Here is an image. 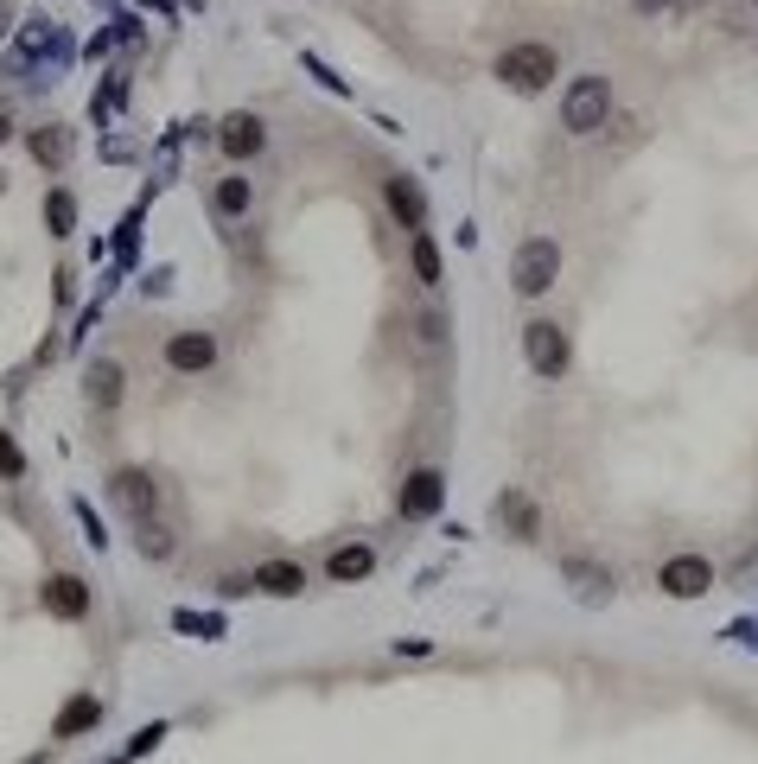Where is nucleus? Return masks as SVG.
<instances>
[{
  "label": "nucleus",
  "mask_w": 758,
  "mask_h": 764,
  "mask_svg": "<svg viewBox=\"0 0 758 764\" xmlns=\"http://www.w3.org/2000/svg\"><path fill=\"white\" fill-rule=\"evenodd\" d=\"M26 147H32V160L39 166H71V128H58V121H45V128H32L26 134Z\"/></svg>",
  "instance_id": "nucleus-15"
},
{
  "label": "nucleus",
  "mask_w": 758,
  "mask_h": 764,
  "mask_svg": "<svg viewBox=\"0 0 758 764\" xmlns=\"http://www.w3.org/2000/svg\"><path fill=\"white\" fill-rule=\"evenodd\" d=\"M612 115V83L606 77H574L561 96V128L567 134H599Z\"/></svg>",
  "instance_id": "nucleus-2"
},
{
  "label": "nucleus",
  "mask_w": 758,
  "mask_h": 764,
  "mask_svg": "<svg viewBox=\"0 0 758 764\" xmlns=\"http://www.w3.org/2000/svg\"><path fill=\"white\" fill-rule=\"evenodd\" d=\"M45 223H51V236H71V223H77V198H71V191H51V198H45Z\"/></svg>",
  "instance_id": "nucleus-21"
},
{
  "label": "nucleus",
  "mask_w": 758,
  "mask_h": 764,
  "mask_svg": "<svg viewBox=\"0 0 758 764\" xmlns=\"http://www.w3.org/2000/svg\"><path fill=\"white\" fill-rule=\"evenodd\" d=\"M249 204H255V191H249V179H243V172L217 179V191H211V211H217V217H243Z\"/></svg>",
  "instance_id": "nucleus-19"
},
{
  "label": "nucleus",
  "mask_w": 758,
  "mask_h": 764,
  "mask_svg": "<svg viewBox=\"0 0 758 764\" xmlns=\"http://www.w3.org/2000/svg\"><path fill=\"white\" fill-rule=\"evenodd\" d=\"M90 726H102V701H96V694H77V701H64V714H58V726H51V733H58V739H77V733H90Z\"/></svg>",
  "instance_id": "nucleus-18"
},
{
  "label": "nucleus",
  "mask_w": 758,
  "mask_h": 764,
  "mask_svg": "<svg viewBox=\"0 0 758 764\" xmlns=\"http://www.w3.org/2000/svg\"><path fill=\"white\" fill-rule=\"evenodd\" d=\"M561 580L574 586L587 605H599V599H612V567H599V561H587V554H567L561 561Z\"/></svg>",
  "instance_id": "nucleus-10"
},
{
  "label": "nucleus",
  "mask_w": 758,
  "mask_h": 764,
  "mask_svg": "<svg viewBox=\"0 0 758 764\" xmlns=\"http://www.w3.org/2000/svg\"><path fill=\"white\" fill-rule=\"evenodd\" d=\"M523 357H529V370H536V376L555 382L567 370V357H574V344H567V332L555 319H529L523 325Z\"/></svg>",
  "instance_id": "nucleus-4"
},
{
  "label": "nucleus",
  "mask_w": 758,
  "mask_h": 764,
  "mask_svg": "<svg viewBox=\"0 0 758 764\" xmlns=\"http://www.w3.org/2000/svg\"><path fill=\"white\" fill-rule=\"evenodd\" d=\"M300 586H306L300 561H262L255 567V593H268V599H300Z\"/></svg>",
  "instance_id": "nucleus-14"
},
{
  "label": "nucleus",
  "mask_w": 758,
  "mask_h": 764,
  "mask_svg": "<svg viewBox=\"0 0 758 764\" xmlns=\"http://www.w3.org/2000/svg\"><path fill=\"white\" fill-rule=\"evenodd\" d=\"M39 605L51 618H83L90 612V586H83L77 573H51V580L39 586Z\"/></svg>",
  "instance_id": "nucleus-9"
},
{
  "label": "nucleus",
  "mask_w": 758,
  "mask_h": 764,
  "mask_svg": "<svg viewBox=\"0 0 758 764\" xmlns=\"http://www.w3.org/2000/svg\"><path fill=\"white\" fill-rule=\"evenodd\" d=\"M7 20H13V0H0V39H7Z\"/></svg>",
  "instance_id": "nucleus-25"
},
{
  "label": "nucleus",
  "mask_w": 758,
  "mask_h": 764,
  "mask_svg": "<svg viewBox=\"0 0 758 764\" xmlns=\"http://www.w3.org/2000/svg\"><path fill=\"white\" fill-rule=\"evenodd\" d=\"M26 472V453L13 446V433H0V478H20Z\"/></svg>",
  "instance_id": "nucleus-23"
},
{
  "label": "nucleus",
  "mask_w": 758,
  "mask_h": 764,
  "mask_svg": "<svg viewBox=\"0 0 758 764\" xmlns=\"http://www.w3.org/2000/svg\"><path fill=\"white\" fill-rule=\"evenodd\" d=\"M657 586L669 599H701L714 586V567H708V554H669L663 573H657Z\"/></svg>",
  "instance_id": "nucleus-5"
},
{
  "label": "nucleus",
  "mask_w": 758,
  "mask_h": 764,
  "mask_svg": "<svg viewBox=\"0 0 758 764\" xmlns=\"http://www.w3.org/2000/svg\"><path fill=\"white\" fill-rule=\"evenodd\" d=\"M166 739V726H147V733H134V745H128V758H141V752H153V745H160ZM122 758V764H128Z\"/></svg>",
  "instance_id": "nucleus-24"
},
{
  "label": "nucleus",
  "mask_w": 758,
  "mask_h": 764,
  "mask_svg": "<svg viewBox=\"0 0 758 764\" xmlns=\"http://www.w3.org/2000/svg\"><path fill=\"white\" fill-rule=\"evenodd\" d=\"M415 274H421V281L427 287H440V249H434V236H415Z\"/></svg>",
  "instance_id": "nucleus-22"
},
{
  "label": "nucleus",
  "mask_w": 758,
  "mask_h": 764,
  "mask_svg": "<svg viewBox=\"0 0 758 764\" xmlns=\"http://www.w3.org/2000/svg\"><path fill=\"white\" fill-rule=\"evenodd\" d=\"M134 542H141L147 561H166V554H172V529L160 523V516H141V523H134Z\"/></svg>",
  "instance_id": "nucleus-20"
},
{
  "label": "nucleus",
  "mask_w": 758,
  "mask_h": 764,
  "mask_svg": "<svg viewBox=\"0 0 758 764\" xmlns=\"http://www.w3.org/2000/svg\"><path fill=\"white\" fill-rule=\"evenodd\" d=\"M7 134H13V121H7V109H0V147H7Z\"/></svg>",
  "instance_id": "nucleus-27"
},
{
  "label": "nucleus",
  "mask_w": 758,
  "mask_h": 764,
  "mask_svg": "<svg viewBox=\"0 0 758 764\" xmlns=\"http://www.w3.org/2000/svg\"><path fill=\"white\" fill-rule=\"evenodd\" d=\"M370 567H376V554L364 542H351V548H332V561H325V573H332L338 586H357V580H370Z\"/></svg>",
  "instance_id": "nucleus-17"
},
{
  "label": "nucleus",
  "mask_w": 758,
  "mask_h": 764,
  "mask_svg": "<svg viewBox=\"0 0 758 764\" xmlns=\"http://www.w3.org/2000/svg\"><path fill=\"white\" fill-rule=\"evenodd\" d=\"M402 516L408 523H427V516H440V503H446V478L434 472V465H421V472H408V484H402Z\"/></svg>",
  "instance_id": "nucleus-6"
},
{
  "label": "nucleus",
  "mask_w": 758,
  "mask_h": 764,
  "mask_svg": "<svg viewBox=\"0 0 758 764\" xmlns=\"http://www.w3.org/2000/svg\"><path fill=\"white\" fill-rule=\"evenodd\" d=\"M637 7H644V13H663V7H676V0H637Z\"/></svg>",
  "instance_id": "nucleus-26"
},
{
  "label": "nucleus",
  "mask_w": 758,
  "mask_h": 764,
  "mask_svg": "<svg viewBox=\"0 0 758 764\" xmlns=\"http://www.w3.org/2000/svg\"><path fill=\"white\" fill-rule=\"evenodd\" d=\"M109 491H115V503H122V510L134 516V523H141V516H153V497H160L147 472H115V484H109Z\"/></svg>",
  "instance_id": "nucleus-16"
},
{
  "label": "nucleus",
  "mask_w": 758,
  "mask_h": 764,
  "mask_svg": "<svg viewBox=\"0 0 758 764\" xmlns=\"http://www.w3.org/2000/svg\"><path fill=\"white\" fill-rule=\"evenodd\" d=\"M555 274H561V249H555V236H529L523 249H516V262H510V281L523 300H542L548 287H555Z\"/></svg>",
  "instance_id": "nucleus-3"
},
{
  "label": "nucleus",
  "mask_w": 758,
  "mask_h": 764,
  "mask_svg": "<svg viewBox=\"0 0 758 764\" xmlns=\"http://www.w3.org/2000/svg\"><path fill=\"white\" fill-rule=\"evenodd\" d=\"M383 198H389V211L402 217V230H415V236L427 230V198H421L415 179H402V172H395V179L383 185Z\"/></svg>",
  "instance_id": "nucleus-12"
},
{
  "label": "nucleus",
  "mask_w": 758,
  "mask_h": 764,
  "mask_svg": "<svg viewBox=\"0 0 758 764\" xmlns=\"http://www.w3.org/2000/svg\"><path fill=\"white\" fill-rule=\"evenodd\" d=\"M217 147L230 153V160H255V153L268 147V128H262V115H223V128H217Z\"/></svg>",
  "instance_id": "nucleus-8"
},
{
  "label": "nucleus",
  "mask_w": 758,
  "mask_h": 764,
  "mask_svg": "<svg viewBox=\"0 0 758 764\" xmlns=\"http://www.w3.org/2000/svg\"><path fill=\"white\" fill-rule=\"evenodd\" d=\"M561 71V58H555V45H510L504 58H497V83H510L516 96H536L548 90Z\"/></svg>",
  "instance_id": "nucleus-1"
},
{
  "label": "nucleus",
  "mask_w": 758,
  "mask_h": 764,
  "mask_svg": "<svg viewBox=\"0 0 758 764\" xmlns=\"http://www.w3.org/2000/svg\"><path fill=\"white\" fill-rule=\"evenodd\" d=\"M491 510H497V523H504L516 542H536V535H542V510H536V503H529L523 491H504V497L491 503Z\"/></svg>",
  "instance_id": "nucleus-11"
},
{
  "label": "nucleus",
  "mask_w": 758,
  "mask_h": 764,
  "mask_svg": "<svg viewBox=\"0 0 758 764\" xmlns=\"http://www.w3.org/2000/svg\"><path fill=\"white\" fill-rule=\"evenodd\" d=\"M83 395H90V408L109 414L115 402H122V363H115V357H96L90 370H83Z\"/></svg>",
  "instance_id": "nucleus-13"
},
{
  "label": "nucleus",
  "mask_w": 758,
  "mask_h": 764,
  "mask_svg": "<svg viewBox=\"0 0 758 764\" xmlns=\"http://www.w3.org/2000/svg\"><path fill=\"white\" fill-rule=\"evenodd\" d=\"M211 363H217V338L211 332H172L166 338V370L198 376V370H211Z\"/></svg>",
  "instance_id": "nucleus-7"
}]
</instances>
